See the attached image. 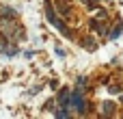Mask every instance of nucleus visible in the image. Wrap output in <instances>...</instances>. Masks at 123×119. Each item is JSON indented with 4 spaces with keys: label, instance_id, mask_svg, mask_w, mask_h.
<instances>
[{
    "label": "nucleus",
    "instance_id": "obj_1",
    "mask_svg": "<svg viewBox=\"0 0 123 119\" xmlns=\"http://www.w3.org/2000/svg\"><path fill=\"white\" fill-rule=\"evenodd\" d=\"M67 106L74 108V111H78V113H84V111H86V102H84L82 91H74V93H69V104H67Z\"/></svg>",
    "mask_w": 123,
    "mask_h": 119
},
{
    "label": "nucleus",
    "instance_id": "obj_2",
    "mask_svg": "<svg viewBox=\"0 0 123 119\" xmlns=\"http://www.w3.org/2000/svg\"><path fill=\"white\" fill-rule=\"evenodd\" d=\"M48 20H50V22H52V26H56V28H58V30L63 33V35H71V33H69V30L65 28V24H63V22L58 20V15H56V13L52 11V7H48Z\"/></svg>",
    "mask_w": 123,
    "mask_h": 119
},
{
    "label": "nucleus",
    "instance_id": "obj_3",
    "mask_svg": "<svg viewBox=\"0 0 123 119\" xmlns=\"http://www.w3.org/2000/svg\"><path fill=\"white\" fill-rule=\"evenodd\" d=\"M58 102L63 104V106H67L69 104V91L65 89V91H61V95H58Z\"/></svg>",
    "mask_w": 123,
    "mask_h": 119
},
{
    "label": "nucleus",
    "instance_id": "obj_4",
    "mask_svg": "<svg viewBox=\"0 0 123 119\" xmlns=\"http://www.w3.org/2000/svg\"><path fill=\"white\" fill-rule=\"evenodd\" d=\"M54 115H56V117H61V119H65V117H69V115H71V113H69V111H67V106H61V108H58V111H56V113H54Z\"/></svg>",
    "mask_w": 123,
    "mask_h": 119
}]
</instances>
